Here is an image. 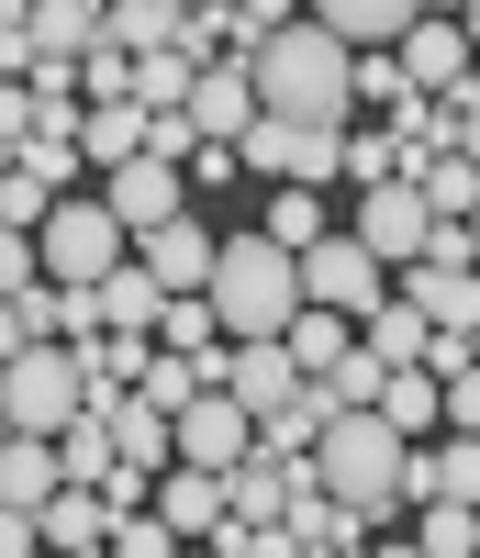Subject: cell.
<instances>
[{"mask_svg":"<svg viewBox=\"0 0 480 558\" xmlns=\"http://www.w3.org/2000/svg\"><path fill=\"white\" fill-rule=\"evenodd\" d=\"M101 179H112L101 202L134 223V235H157L168 213H190V168H168V157H123V168H101Z\"/></svg>","mask_w":480,"mask_h":558,"instance_id":"8fae6325","label":"cell"},{"mask_svg":"<svg viewBox=\"0 0 480 558\" xmlns=\"http://www.w3.org/2000/svg\"><path fill=\"white\" fill-rule=\"evenodd\" d=\"M68 191H57V179H45L34 157H12V179H0V223H12V235H45V213H57Z\"/></svg>","mask_w":480,"mask_h":558,"instance_id":"603a6c76","label":"cell"},{"mask_svg":"<svg viewBox=\"0 0 480 558\" xmlns=\"http://www.w3.org/2000/svg\"><path fill=\"white\" fill-rule=\"evenodd\" d=\"M469 235H480V213H469Z\"/></svg>","mask_w":480,"mask_h":558,"instance_id":"83f0119b","label":"cell"},{"mask_svg":"<svg viewBox=\"0 0 480 558\" xmlns=\"http://www.w3.org/2000/svg\"><path fill=\"white\" fill-rule=\"evenodd\" d=\"M380 179H413V157H403V134L392 123H347V191H380Z\"/></svg>","mask_w":480,"mask_h":558,"instance_id":"d4e9b609","label":"cell"},{"mask_svg":"<svg viewBox=\"0 0 480 558\" xmlns=\"http://www.w3.org/2000/svg\"><path fill=\"white\" fill-rule=\"evenodd\" d=\"M101 313L123 324V336H157V313H168V279L146 268V246H134V257H123V268L101 279Z\"/></svg>","mask_w":480,"mask_h":558,"instance_id":"e0dca14e","label":"cell"},{"mask_svg":"<svg viewBox=\"0 0 480 558\" xmlns=\"http://www.w3.org/2000/svg\"><path fill=\"white\" fill-rule=\"evenodd\" d=\"M89 413V357L79 347H12L0 357V425H23V436H57Z\"/></svg>","mask_w":480,"mask_h":558,"instance_id":"277c9868","label":"cell"},{"mask_svg":"<svg viewBox=\"0 0 480 558\" xmlns=\"http://www.w3.org/2000/svg\"><path fill=\"white\" fill-rule=\"evenodd\" d=\"M157 514H168L179 536H213V525L235 514V481H224V470H202V458H179V470L157 481Z\"/></svg>","mask_w":480,"mask_h":558,"instance_id":"7c38bea8","label":"cell"},{"mask_svg":"<svg viewBox=\"0 0 480 558\" xmlns=\"http://www.w3.org/2000/svg\"><path fill=\"white\" fill-rule=\"evenodd\" d=\"M179 34H190V0H112V45H134V57L179 45Z\"/></svg>","mask_w":480,"mask_h":558,"instance_id":"cb8c5ba5","label":"cell"},{"mask_svg":"<svg viewBox=\"0 0 480 558\" xmlns=\"http://www.w3.org/2000/svg\"><path fill=\"white\" fill-rule=\"evenodd\" d=\"M302 291H313V302H335V313H358V324H369L380 302H392V291H403V279H392V257H380L369 235H313V246H302Z\"/></svg>","mask_w":480,"mask_h":558,"instance_id":"52a82bcc","label":"cell"},{"mask_svg":"<svg viewBox=\"0 0 480 558\" xmlns=\"http://www.w3.org/2000/svg\"><path fill=\"white\" fill-rule=\"evenodd\" d=\"M134 246H146V268L168 279V291H213V257H224V235H202L190 213H168L157 235H134Z\"/></svg>","mask_w":480,"mask_h":558,"instance_id":"4fadbf2b","label":"cell"},{"mask_svg":"<svg viewBox=\"0 0 480 558\" xmlns=\"http://www.w3.org/2000/svg\"><path fill=\"white\" fill-rule=\"evenodd\" d=\"M436 0H313V23H335L347 45H403Z\"/></svg>","mask_w":480,"mask_h":558,"instance_id":"9a60e30c","label":"cell"},{"mask_svg":"<svg viewBox=\"0 0 480 558\" xmlns=\"http://www.w3.org/2000/svg\"><path fill=\"white\" fill-rule=\"evenodd\" d=\"M257 89H268V112H302V123H358V45L335 34V23H279L257 45Z\"/></svg>","mask_w":480,"mask_h":558,"instance_id":"6da1fadb","label":"cell"},{"mask_svg":"<svg viewBox=\"0 0 480 558\" xmlns=\"http://www.w3.org/2000/svg\"><path fill=\"white\" fill-rule=\"evenodd\" d=\"M313 481L347 492L358 514H403V502H413V492H403V481H413V436H403L380 402H347V413L324 425V447H313Z\"/></svg>","mask_w":480,"mask_h":558,"instance_id":"7a4b0ae2","label":"cell"},{"mask_svg":"<svg viewBox=\"0 0 480 558\" xmlns=\"http://www.w3.org/2000/svg\"><path fill=\"white\" fill-rule=\"evenodd\" d=\"M123 257H134V223H123L112 202H57V213H45V268H57V279L101 291Z\"/></svg>","mask_w":480,"mask_h":558,"instance_id":"5b68a950","label":"cell"},{"mask_svg":"<svg viewBox=\"0 0 480 558\" xmlns=\"http://www.w3.org/2000/svg\"><path fill=\"white\" fill-rule=\"evenodd\" d=\"M347 347H358V313H335V302H302V313H291V357L313 368V380H324Z\"/></svg>","mask_w":480,"mask_h":558,"instance_id":"ffe728a7","label":"cell"},{"mask_svg":"<svg viewBox=\"0 0 480 558\" xmlns=\"http://www.w3.org/2000/svg\"><path fill=\"white\" fill-rule=\"evenodd\" d=\"M413 514H424V525H413V547H424V558H469V547H480V502H458V492L413 502Z\"/></svg>","mask_w":480,"mask_h":558,"instance_id":"7402d4cb","label":"cell"},{"mask_svg":"<svg viewBox=\"0 0 480 558\" xmlns=\"http://www.w3.org/2000/svg\"><path fill=\"white\" fill-rule=\"evenodd\" d=\"M268 235H279V246H313V235H324V179H279Z\"/></svg>","mask_w":480,"mask_h":558,"instance_id":"484cf974","label":"cell"},{"mask_svg":"<svg viewBox=\"0 0 480 558\" xmlns=\"http://www.w3.org/2000/svg\"><path fill=\"white\" fill-rule=\"evenodd\" d=\"M413 191L436 202V223H469V213H480V157H469V146H436V157L413 168Z\"/></svg>","mask_w":480,"mask_h":558,"instance_id":"ac0fdd59","label":"cell"},{"mask_svg":"<svg viewBox=\"0 0 480 558\" xmlns=\"http://www.w3.org/2000/svg\"><path fill=\"white\" fill-rule=\"evenodd\" d=\"M302 246H279L268 223L257 235H224L213 257V313H224V336H291V313H302Z\"/></svg>","mask_w":480,"mask_h":558,"instance_id":"3957f363","label":"cell"},{"mask_svg":"<svg viewBox=\"0 0 480 558\" xmlns=\"http://www.w3.org/2000/svg\"><path fill=\"white\" fill-rule=\"evenodd\" d=\"M380 413H392L403 436H436V425H447V380H436V368H392V391H380Z\"/></svg>","mask_w":480,"mask_h":558,"instance_id":"44dd1931","label":"cell"},{"mask_svg":"<svg viewBox=\"0 0 480 558\" xmlns=\"http://www.w3.org/2000/svg\"><path fill=\"white\" fill-rule=\"evenodd\" d=\"M190 89H202V57H190V45H146V57H134V101L146 112H190Z\"/></svg>","mask_w":480,"mask_h":558,"instance_id":"d6986e66","label":"cell"},{"mask_svg":"<svg viewBox=\"0 0 480 558\" xmlns=\"http://www.w3.org/2000/svg\"><path fill=\"white\" fill-rule=\"evenodd\" d=\"M146 134H157V112H146V101H89L79 146H89V168H123V157H146Z\"/></svg>","mask_w":480,"mask_h":558,"instance_id":"2e32d148","label":"cell"},{"mask_svg":"<svg viewBox=\"0 0 480 558\" xmlns=\"http://www.w3.org/2000/svg\"><path fill=\"white\" fill-rule=\"evenodd\" d=\"M179 458H202V470H247V458H257V402H235L224 380L202 402H179Z\"/></svg>","mask_w":480,"mask_h":558,"instance_id":"9c48e42d","label":"cell"},{"mask_svg":"<svg viewBox=\"0 0 480 558\" xmlns=\"http://www.w3.org/2000/svg\"><path fill=\"white\" fill-rule=\"evenodd\" d=\"M358 235L392 257V279H403L424 246H436V202H424L413 179H380V191H358Z\"/></svg>","mask_w":480,"mask_h":558,"instance_id":"30bf717a","label":"cell"},{"mask_svg":"<svg viewBox=\"0 0 480 558\" xmlns=\"http://www.w3.org/2000/svg\"><path fill=\"white\" fill-rule=\"evenodd\" d=\"M112 34V0H34V23H23V57H12V78H34V68H79L89 45Z\"/></svg>","mask_w":480,"mask_h":558,"instance_id":"ba28073f","label":"cell"},{"mask_svg":"<svg viewBox=\"0 0 480 558\" xmlns=\"http://www.w3.org/2000/svg\"><path fill=\"white\" fill-rule=\"evenodd\" d=\"M458 146H469V157H480V112H469V134H458Z\"/></svg>","mask_w":480,"mask_h":558,"instance_id":"4316f807","label":"cell"},{"mask_svg":"<svg viewBox=\"0 0 480 558\" xmlns=\"http://www.w3.org/2000/svg\"><path fill=\"white\" fill-rule=\"evenodd\" d=\"M247 179H347V123H302V112H257L247 134Z\"/></svg>","mask_w":480,"mask_h":558,"instance_id":"8992f818","label":"cell"},{"mask_svg":"<svg viewBox=\"0 0 480 558\" xmlns=\"http://www.w3.org/2000/svg\"><path fill=\"white\" fill-rule=\"evenodd\" d=\"M403 68H413V89H458V78H469V23H458V12H424V23L403 34Z\"/></svg>","mask_w":480,"mask_h":558,"instance_id":"5bb4252c","label":"cell"}]
</instances>
